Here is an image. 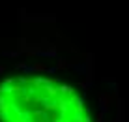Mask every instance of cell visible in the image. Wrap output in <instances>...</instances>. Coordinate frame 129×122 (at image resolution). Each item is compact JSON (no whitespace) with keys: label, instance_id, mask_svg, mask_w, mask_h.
Wrapping results in <instances>:
<instances>
[{"label":"cell","instance_id":"1","mask_svg":"<svg viewBox=\"0 0 129 122\" xmlns=\"http://www.w3.org/2000/svg\"><path fill=\"white\" fill-rule=\"evenodd\" d=\"M0 122H92L84 101L71 87L38 75L0 83Z\"/></svg>","mask_w":129,"mask_h":122}]
</instances>
